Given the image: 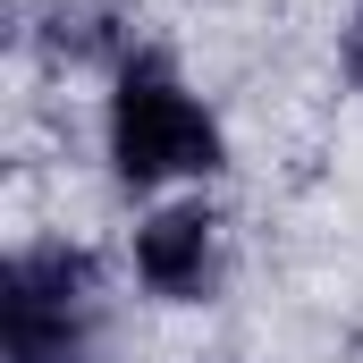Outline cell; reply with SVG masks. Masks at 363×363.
Returning <instances> with one entry per match:
<instances>
[{
    "label": "cell",
    "mask_w": 363,
    "mask_h": 363,
    "mask_svg": "<svg viewBox=\"0 0 363 363\" xmlns=\"http://www.w3.org/2000/svg\"><path fill=\"white\" fill-rule=\"evenodd\" d=\"M101 161L110 178L144 203L161 194H203V186L228 169V127L203 93L186 85V68L144 43L110 85H101Z\"/></svg>",
    "instance_id": "cell-1"
},
{
    "label": "cell",
    "mask_w": 363,
    "mask_h": 363,
    "mask_svg": "<svg viewBox=\"0 0 363 363\" xmlns=\"http://www.w3.org/2000/svg\"><path fill=\"white\" fill-rule=\"evenodd\" d=\"M0 363H110V271L85 237H17L0 262Z\"/></svg>",
    "instance_id": "cell-2"
},
{
    "label": "cell",
    "mask_w": 363,
    "mask_h": 363,
    "mask_svg": "<svg viewBox=\"0 0 363 363\" xmlns=\"http://www.w3.org/2000/svg\"><path fill=\"white\" fill-rule=\"evenodd\" d=\"M127 279L152 296V304H220L228 287V220L220 203L203 194H161L135 211L127 228Z\"/></svg>",
    "instance_id": "cell-3"
},
{
    "label": "cell",
    "mask_w": 363,
    "mask_h": 363,
    "mask_svg": "<svg viewBox=\"0 0 363 363\" xmlns=\"http://www.w3.org/2000/svg\"><path fill=\"white\" fill-rule=\"evenodd\" d=\"M26 51L51 68V77H118L135 51H144V26L127 0H34L26 9Z\"/></svg>",
    "instance_id": "cell-4"
},
{
    "label": "cell",
    "mask_w": 363,
    "mask_h": 363,
    "mask_svg": "<svg viewBox=\"0 0 363 363\" xmlns=\"http://www.w3.org/2000/svg\"><path fill=\"white\" fill-rule=\"evenodd\" d=\"M338 51H347V85H355V101H363V9L347 17V43H338Z\"/></svg>",
    "instance_id": "cell-5"
}]
</instances>
